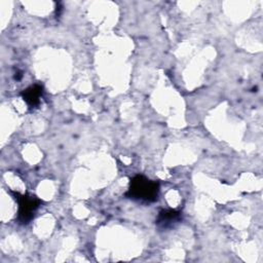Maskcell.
Wrapping results in <instances>:
<instances>
[{"label":"cell","mask_w":263,"mask_h":263,"mask_svg":"<svg viewBox=\"0 0 263 263\" xmlns=\"http://www.w3.org/2000/svg\"><path fill=\"white\" fill-rule=\"evenodd\" d=\"M42 93H43V87L40 84H34L24 89L21 92V96L23 100L26 102V104L28 105V107L30 109H33L39 105Z\"/></svg>","instance_id":"277c9868"},{"label":"cell","mask_w":263,"mask_h":263,"mask_svg":"<svg viewBox=\"0 0 263 263\" xmlns=\"http://www.w3.org/2000/svg\"><path fill=\"white\" fill-rule=\"evenodd\" d=\"M182 220V213L176 210H162L159 212L155 225L160 230H166L173 228L176 224Z\"/></svg>","instance_id":"3957f363"},{"label":"cell","mask_w":263,"mask_h":263,"mask_svg":"<svg viewBox=\"0 0 263 263\" xmlns=\"http://www.w3.org/2000/svg\"><path fill=\"white\" fill-rule=\"evenodd\" d=\"M159 194V184L143 175H137L130 179L125 197L142 203H151L157 200Z\"/></svg>","instance_id":"6da1fadb"},{"label":"cell","mask_w":263,"mask_h":263,"mask_svg":"<svg viewBox=\"0 0 263 263\" xmlns=\"http://www.w3.org/2000/svg\"><path fill=\"white\" fill-rule=\"evenodd\" d=\"M10 192L18 204V208H17L18 223L23 225L30 223L31 220L34 218L35 213L40 206V204L42 203V201L33 195L20 194L18 192H14V191H10Z\"/></svg>","instance_id":"7a4b0ae2"}]
</instances>
